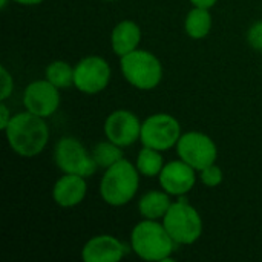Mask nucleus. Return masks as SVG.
<instances>
[{
  "mask_svg": "<svg viewBox=\"0 0 262 262\" xmlns=\"http://www.w3.org/2000/svg\"><path fill=\"white\" fill-rule=\"evenodd\" d=\"M3 134L11 150L21 158L40 155L48 146L51 135L46 118L28 111L14 114Z\"/></svg>",
  "mask_w": 262,
  "mask_h": 262,
  "instance_id": "obj_1",
  "label": "nucleus"
},
{
  "mask_svg": "<svg viewBox=\"0 0 262 262\" xmlns=\"http://www.w3.org/2000/svg\"><path fill=\"white\" fill-rule=\"evenodd\" d=\"M132 252L143 261L167 262L172 259L175 241L164 224L157 220H141L130 232Z\"/></svg>",
  "mask_w": 262,
  "mask_h": 262,
  "instance_id": "obj_2",
  "label": "nucleus"
},
{
  "mask_svg": "<svg viewBox=\"0 0 262 262\" xmlns=\"http://www.w3.org/2000/svg\"><path fill=\"white\" fill-rule=\"evenodd\" d=\"M141 173L127 158L107 167L100 180V196L111 207L127 206L140 189Z\"/></svg>",
  "mask_w": 262,
  "mask_h": 262,
  "instance_id": "obj_3",
  "label": "nucleus"
},
{
  "mask_svg": "<svg viewBox=\"0 0 262 262\" xmlns=\"http://www.w3.org/2000/svg\"><path fill=\"white\" fill-rule=\"evenodd\" d=\"M120 71L124 80L138 91H152L163 80L160 58L146 49H135L120 57Z\"/></svg>",
  "mask_w": 262,
  "mask_h": 262,
  "instance_id": "obj_4",
  "label": "nucleus"
},
{
  "mask_svg": "<svg viewBox=\"0 0 262 262\" xmlns=\"http://www.w3.org/2000/svg\"><path fill=\"white\" fill-rule=\"evenodd\" d=\"M161 223L178 246H192L203 235L204 226L200 212L184 200L173 201Z\"/></svg>",
  "mask_w": 262,
  "mask_h": 262,
  "instance_id": "obj_5",
  "label": "nucleus"
},
{
  "mask_svg": "<svg viewBox=\"0 0 262 262\" xmlns=\"http://www.w3.org/2000/svg\"><path fill=\"white\" fill-rule=\"evenodd\" d=\"M54 163L63 173L91 178L98 166L84 144L74 137H61L54 147Z\"/></svg>",
  "mask_w": 262,
  "mask_h": 262,
  "instance_id": "obj_6",
  "label": "nucleus"
},
{
  "mask_svg": "<svg viewBox=\"0 0 262 262\" xmlns=\"http://www.w3.org/2000/svg\"><path fill=\"white\" fill-rule=\"evenodd\" d=\"M181 135L183 132L180 121L170 114L158 112L149 115L143 121L140 141L146 147L166 152L177 146Z\"/></svg>",
  "mask_w": 262,
  "mask_h": 262,
  "instance_id": "obj_7",
  "label": "nucleus"
},
{
  "mask_svg": "<svg viewBox=\"0 0 262 262\" xmlns=\"http://www.w3.org/2000/svg\"><path fill=\"white\" fill-rule=\"evenodd\" d=\"M177 155L187 164H190L196 172L212 166L218 160V147L212 137L204 132L189 130L184 132L177 146Z\"/></svg>",
  "mask_w": 262,
  "mask_h": 262,
  "instance_id": "obj_8",
  "label": "nucleus"
},
{
  "mask_svg": "<svg viewBox=\"0 0 262 262\" xmlns=\"http://www.w3.org/2000/svg\"><path fill=\"white\" fill-rule=\"evenodd\" d=\"M112 77L111 64L100 55H86L74 66V88L84 95L103 92Z\"/></svg>",
  "mask_w": 262,
  "mask_h": 262,
  "instance_id": "obj_9",
  "label": "nucleus"
},
{
  "mask_svg": "<svg viewBox=\"0 0 262 262\" xmlns=\"http://www.w3.org/2000/svg\"><path fill=\"white\" fill-rule=\"evenodd\" d=\"M25 111L38 115L41 118L52 117L61 103V94L57 86H54L46 78L31 81L21 97Z\"/></svg>",
  "mask_w": 262,
  "mask_h": 262,
  "instance_id": "obj_10",
  "label": "nucleus"
},
{
  "mask_svg": "<svg viewBox=\"0 0 262 262\" xmlns=\"http://www.w3.org/2000/svg\"><path fill=\"white\" fill-rule=\"evenodd\" d=\"M141 124L138 115L129 109H117L111 112L103 124V132L106 140L115 143L120 147H129L140 141Z\"/></svg>",
  "mask_w": 262,
  "mask_h": 262,
  "instance_id": "obj_11",
  "label": "nucleus"
},
{
  "mask_svg": "<svg viewBox=\"0 0 262 262\" xmlns=\"http://www.w3.org/2000/svg\"><path fill=\"white\" fill-rule=\"evenodd\" d=\"M196 170L181 158L164 164L158 175L160 187L170 196H184L196 184Z\"/></svg>",
  "mask_w": 262,
  "mask_h": 262,
  "instance_id": "obj_12",
  "label": "nucleus"
},
{
  "mask_svg": "<svg viewBox=\"0 0 262 262\" xmlns=\"http://www.w3.org/2000/svg\"><path fill=\"white\" fill-rule=\"evenodd\" d=\"M126 255L123 243L114 235L101 233L89 238L81 249L83 262H118Z\"/></svg>",
  "mask_w": 262,
  "mask_h": 262,
  "instance_id": "obj_13",
  "label": "nucleus"
},
{
  "mask_svg": "<svg viewBox=\"0 0 262 262\" xmlns=\"http://www.w3.org/2000/svg\"><path fill=\"white\" fill-rule=\"evenodd\" d=\"M88 178L63 173L52 187V200L58 207L72 209L80 206L88 195Z\"/></svg>",
  "mask_w": 262,
  "mask_h": 262,
  "instance_id": "obj_14",
  "label": "nucleus"
},
{
  "mask_svg": "<svg viewBox=\"0 0 262 262\" xmlns=\"http://www.w3.org/2000/svg\"><path fill=\"white\" fill-rule=\"evenodd\" d=\"M141 28L134 20H121L111 31V49L117 57H123L135 49L141 43Z\"/></svg>",
  "mask_w": 262,
  "mask_h": 262,
  "instance_id": "obj_15",
  "label": "nucleus"
},
{
  "mask_svg": "<svg viewBox=\"0 0 262 262\" xmlns=\"http://www.w3.org/2000/svg\"><path fill=\"white\" fill-rule=\"evenodd\" d=\"M172 196L161 190H149L138 200V212L144 220H163L172 206Z\"/></svg>",
  "mask_w": 262,
  "mask_h": 262,
  "instance_id": "obj_16",
  "label": "nucleus"
},
{
  "mask_svg": "<svg viewBox=\"0 0 262 262\" xmlns=\"http://www.w3.org/2000/svg\"><path fill=\"white\" fill-rule=\"evenodd\" d=\"M212 14L209 8L193 6L184 18V31L193 40L206 38L212 31Z\"/></svg>",
  "mask_w": 262,
  "mask_h": 262,
  "instance_id": "obj_17",
  "label": "nucleus"
},
{
  "mask_svg": "<svg viewBox=\"0 0 262 262\" xmlns=\"http://www.w3.org/2000/svg\"><path fill=\"white\" fill-rule=\"evenodd\" d=\"M164 158L161 155L160 150L152 149V147H146L143 146L141 150L137 155L135 160V166L138 169V172L141 173V177L146 178H155L160 175V172L164 167Z\"/></svg>",
  "mask_w": 262,
  "mask_h": 262,
  "instance_id": "obj_18",
  "label": "nucleus"
},
{
  "mask_svg": "<svg viewBox=\"0 0 262 262\" xmlns=\"http://www.w3.org/2000/svg\"><path fill=\"white\" fill-rule=\"evenodd\" d=\"M45 78L60 91L74 86V66L64 60H54L45 68Z\"/></svg>",
  "mask_w": 262,
  "mask_h": 262,
  "instance_id": "obj_19",
  "label": "nucleus"
},
{
  "mask_svg": "<svg viewBox=\"0 0 262 262\" xmlns=\"http://www.w3.org/2000/svg\"><path fill=\"white\" fill-rule=\"evenodd\" d=\"M91 154H92V158L95 160L98 169H103V170H106L107 167H111L112 164H115L117 161L124 158L123 147L117 146L115 143H112L109 140H104V141H100L98 144H95Z\"/></svg>",
  "mask_w": 262,
  "mask_h": 262,
  "instance_id": "obj_20",
  "label": "nucleus"
},
{
  "mask_svg": "<svg viewBox=\"0 0 262 262\" xmlns=\"http://www.w3.org/2000/svg\"><path fill=\"white\" fill-rule=\"evenodd\" d=\"M198 173H200V175H198L200 181H201L206 187H210V189L218 187V186L223 183V180H224L223 169H221L220 166H216V163L212 164V166H209V167H206V169H203V170H200Z\"/></svg>",
  "mask_w": 262,
  "mask_h": 262,
  "instance_id": "obj_21",
  "label": "nucleus"
},
{
  "mask_svg": "<svg viewBox=\"0 0 262 262\" xmlns=\"http://www.w3.org/2000/svg\"><path fill=\"white\" fill-rule=\"evenodd\" d=\"M246 38H247V43H249V46H250L252 49L262 52V20L255 21V23L247 29Z\"/></svg>",
  "mask_w": 262,
  "mask_h": 262,
  "instance_id": "obj_22",
  "label": "nucleus"
},
{
  "mask_svg": "<svg viewBox=\"0 0 262 262\" xmlns=\"http://www.w3.org/2000/svg\"><path fill=\"white\" fill-rule=\"evenodd\" d=\"M0 74H2V84H0V100L6 101L14 91V78L12 74L6 69V66L0 68Z\"/></svg>",
  "mask_w": 262,
  "mask_h": 262,
  "instance_id": "obj_23",
  "label": "nucleus"
},
{
  "mask_svg": "<svg viewBox=\"0 0 262 262\" xmlns=\"http://www.w3.org/2000/svg\"><path fill=\"white\" fill-rule=\"evenodd\" d=\"M11 118H12V115H11V112H9V109H8V106H6V103L2 101V103H0V129H2V130L6 129V126L9 124Z\"/></svg>",
  "mask_w": 262,
  "mask_h": 262,
  "instance_id": "obj_24",
  "label": "nucleus"
},
{
  "mask_svg": "<svg viewBox=\"0 0 262 262\" xmlns=\"http://www.w3.org/2000/svg\"><path fill=\"white\" fill-rule=\"evenodd\" d=\"M193 6H200V8H209V9H212L216 3H218V0H189Z\"/></svg>",
  "mask_w": 262,
  "mask_h": 262,
  "instance_id": "obj_25",
  "label": "nucleus"
},
{
  "mask_svg": "<svg viewBox=\"0 0 262 262\" xmlns=\"http://www.w3.org/2000/svg\"><path fill=\"white\" fill-rule=\"evenodd\" d=\"M17 5H23V6H35V5H40L43 3L45 0H11Z\"/></svg>",
  "mask_w": 262,
  "mask_h": 262,
  "instance_id": "obj_26",
  "label": "nucleus"
},
{
  "mask_svg": "<svg viewBox=\"0 0 262 262\" xmlns=\"http://www.w3.org/2000/svg\"><path fill=\"white\" fill-rule=\"evenodd\" d=\"M8 2H9V0H0V8L5 9V8L8 6Z\"/></svg>",
  "mask_w": 262,
  "mask_h": 262,
  "instance_id": "obj_27",
  "label": "nucleus"
},
{
  "mask_svg": "<svg viewBox=\"0 0 262 262\" xmlns=\"http://www.w3.org/2000/svg\"><path fill=\"white\" fill-rule=\"evenodd\" d=\"M104 2H118V0H104Z\"/></svg>",
  "mask_w": 262,
  "mask_h": 262,
  "instance_id": "obj_28",
  "label": "nucleus"
}]
</instances>
